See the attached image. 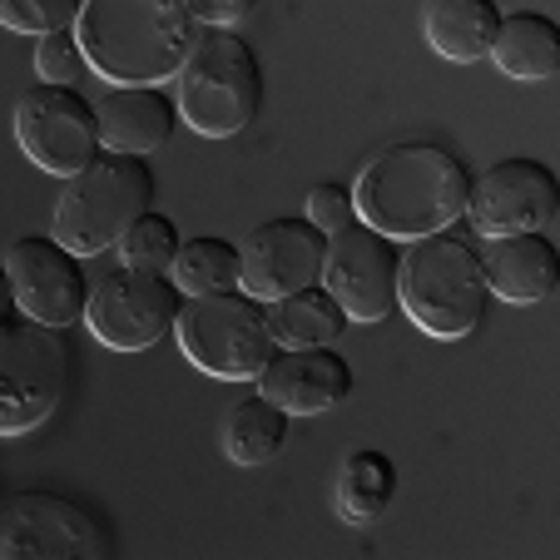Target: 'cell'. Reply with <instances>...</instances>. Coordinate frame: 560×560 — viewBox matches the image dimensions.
I'll return each mask as SVG.
<instances>
[{
  "label": "cell",
  "mask_w": 560,
  "mask_h": 560,
  "mask_svg": "<svg viewBox=\"0 0 560 560\" xmlns=\"http://www.w3.org/2000/svg\"><path fill=\"white\" fill-rule=\"evenodd\" d=\"M466 194H471V170L456 149L436 144V139H402L358 170L352 209L377 233L412 244V238L462 223Z\"/></svg>",
  "instance_id": "cell-1"
},
{
  "label": "cell",
  "mask_w": 560,
  "mask_h": 560,
  "mask_svg": "<svg viewBox=\"0 0 560 560\" xmlns=\"http://www.w3.org/2000/svg\"><path fill=\"white\" fill-rule=\"evenodd\" d=\"M74 35L100 80L164 85L179 74L199 21L184 0H85Z\"/></svg>",
  "instance_id": "cell-2"
},
{
  "label": "cell",
  "mask_w": 560,
  "mask_h": 560,
  "mask_svg": "<svg viewBox=\"0 0 560 560\" xmlns=\"http://www.w3.org/2000/svg\"><path fill=\"white\" fill-rule=\"evenodd\" d=\"M491 288L481 273V244L466 229H436L402 248L397 273V307L427 338L456 342L487 323Z\"/></svg>",
  "instance_id": "cell-3"
},
{
  "label": "cell",
  "mask_w": 560,
  "mask_h": 560,
  "mask_svg": "<svg viewBox=\"0 0 560 560\" xmlns=\"http://www.w3.org/2000/svg\"><path fill=\"white\" fill-rule=\"evenodd\" d=\"M179 119L199 139L244 135L264 109V65L258 50L229 25H199L189 55L179 65Z\"/></svg>",
  "instance_id": "cell-4"
},
{
  "label": "cell",
  "mask_w": 560,
  "mask_h": 560,
  "mask_svg": "<svg viewBox=\"0 0 560 560\" xmlns=\"http://www.w3.org/2000/svg\"><path fill=\"white\" fill-rule=\"evenodd\" d=\"M159 179L144 164V154H119V149H100L80 174H70L55 199L50 233L80 258H95L125 238V229L144 209H154Z\"/></svg>",
  "instance_id": "cell-5"
},
{
  "label": "cell",
  "mask_w": 560,
  "mask_h": 560,
  "mask_svg": "<svg viewBox=\"0 0 560 560\" xmlns=\"http://www.w3.org/2000/svg\"><path fill=\"white\" fill-rule=\"evenodd\" d=\"M174 332H179L184 358L219 382H254L278 348L268 328V303L248 288L184 298Z\"/></svg>",
  "instance_id": "cell-6"
},
{
  "label": "cell",
  "mask_w": 560,
  "mask_h": 560,
  "mask_svg": "<svg viewBox=\"0 0 560 560\" xmlns=\"http://www.w3.org/2000/svg\"><path fill=\"white\" fill-rule=\"evenodd\" d=\"M70 387V348L60 328L15 317L0 328V436H25L55 417Z\"/></svg>",
  "instance_id": "cell-7"
},
{
  "label": "cell",
  "mask_w": 560,
  "mask_h": 560,
  "mask_svg": "<svg viewBox=\"0 0 560 560\" xmlns=\"http://www.w3.org/2000/svg\"><path fill=\"white\" fill-rule=\"evenodd\" d=\"M109 526L65 491L0 497V560H109Z\"/></svg>",
  "instance_id": "cell-8"
},
{
  "label": "cell",
  "mask_w": 560,
  "mask_h": 560,
  "mask_svg": "<svg viewBox=\"0 0 560 560\" xmlns=\"http://www.w3.org/2000/svg\"><path fill=\"white\" fill-rule=\"evenodd\" d=\"M184 288L174 273H144V268H125L95 278L85 298V328L105 342L109 352H144L174 332L184 307Z\"/></svg>",
  "instance_id": "cell-9"
},
{
  "label": "cell",
  "mask_w": 560,
  "mask_h": 560,
  "mask_svg": "<svg viewBox=\"0 0 560 560\" xmlns=\"http://www.w3.org/2000/svg\"><path fill=\"white\" fill-rule=\"evenodd\" d=\"M15 144L35 170L70 179L100 154V115L95 100H85L74 85H31L15 100Z\"/></svg>",
  "instance_id": "cell-10"
},
{
  "label": "cell",
  "mask_w": 560,
  "mask_h": 560,
  "mask_svg": "<svg viewBox=\"0 0 560 560\" xmlns=\"http://www.w3.org/2000/svg\"><path fill=\"white\" fill-rule=\"evenodd\" d=\"M397 273H402V244L352 219L328 233L317 283L338 298L352 323H382L387 313H397Z\"/></svg>",
  "instance_id": "cell-11"
},
{
  "label": "cell",
  "mask_w": 560,
  "mask_h": 560,
  "mask_svg": "<svg viewBox=\"0 0 560 560\" xmlns=\"http://www.w3.org/2000/svg\"><path fill=\"white\" fill-rule=\"evenodd\" d=\"M556 213H560V179L540 159H501L491 170L471 174L466 219H471L476 238L550 229Z\"/></svg>",
  "instance_id": "cell-12"
},
{
  "label": "cell",
  "mask_w": 560,
  "mask_h": 560,
  "mask_svg": "<svg viewBox=\"0 0 560 560\" xmlns=\"http://www.w3.org/2000/svg\"><path fill=\"white\" fill-rule=\"evenodd\" d=\"M5 273H11L15 303L21 317H35L45 328H70L85 317V298H90V278H85V258L65 248L55 233H25L15 238L5 254Z\"/></svg>",
  "instance_id": "cell-13"
},
{
  "label": "cell",
  "mask_w": 560,
  "mask_h": 560,
  "mask_svg": "<svg viewBox=\"0 0 560 560\" xmlns=\"http://www.w3.org/2000/svg\"><path fill=\"white\" fill-rule=\"evenodd\" d=\"M323 254H328V233L317 229V223L264 219L238 244V288L273 303V298L317 283L323 278Z\"/></svg>",
  "instance_id": "cell-14"
},
{
  "label": "cell",
  "mask_w": 560,
  "mask_h": 560,
  "mask_svg": "<svg viewBox=\"0 0 560 560\" xmlns=\"http://www.w3.org/2000/svg\"><path fill=\"white\" fill-rule=\"evenodd\" d=\"M254 382L288 417H317L348 402L352 362L332 342L328 348H273V358L264 362V372Z\"/></svg>",
  "instance_id": "cell-15"
},
{
  "label": "cell",
  "mask_w": 560,
  "mask_h": 560,
  "mask_svg": "<svg viewBox=\"0 0 560 560\" xmlns=\"http://www.w3.org/2000/svg\"><path fill=\"white\" fill-rule=\"evenodd\" d=\"M481 273H487L491 298L546 303L560 288V254L546 229L497 233V238H481Z\"/></svg>",
  "instance_id": "cell-16"
},
{
  "label": "cell",
  "mask_w": 560,
  "mask_h": 560,
  "mask_svg": "<svg viewBox=\"0 0 560 560\" xmlns=\"http://www.w3.org/2000/svg\"><path fill=\"white\" fill-rule=\"evenodd\" d=\"M95 115H100V144L119 149V154H154L184 125L174 95L159 85H115L95 105Z\"/></svg>",
  "instance_id": "cell-17"
},
{
  "label": "cell",
  "mask_w": 560,
  "mask_h": 560,
  "mask_svg": "<svg viewBox=\"0 0 560 560\" xmlns=\"http://www.w3.org/2000/svg\"><path fill=\"white\" fill-rule=\"evenodd\" d=\"M487 60L497 65L506 80L521 85H546L560 74V25L540 11H511L501 15L497 40H491Z\"/></svg>",
  "instance_id": "cell-18"
},
{
  "label": "cell",
  "mask_w": 560,
  "mask_h": 560,
  "mask_svg": "<svg viewBox=\"0 0 560 560\" xmlns=\"http://www.w3.org/2000/svg\"><path fill=\"white\" fill-rule=\"evenodd\" d=\"M497 25H501L497 0H427L422 5L427 45L452 65L487 60L491 40H497Z\"/></svg>",
  "instance_id": "cell-19"
},
{
  "label": "cell",
  "mask_w": 560,
  "mask_h": 560,
  "mask_svg": "<svg viewBox=\"0 0 560 560\" xmlns=\"http://www.w3.org/2000/svg\"><path fill=\"white\" fill-rule=\"evenodd\" d=\"M268 328L278 348H328L352 328V317L323 283H307L268 303Z\"/></svg>",
  "instance_id": "cell-20"
},
{
  "label": "cell",
  "mask_w": 560,
  "mask_h": 560,
  "mask_svg": "<svg viewBox=\"0 0 560 560\" xmlns=\"http://www.w3.org/2000/svg\"><path fill=\"white\" fill-rule=\"evenodd\" d=\"M288 422L293 417L283 412L278 402H268L264 392L258 397H244V402H233L229 412H223V456H229L233 466H268L283 456L288 446Z\"/></svg>",
  "instance_id": "cell-21"
},
{
  "label": "cell",
  "mask_w": 560,
  "mask_h": 560,
  "mask_svg": "<svg viewBox=\"0 0 560 560\" xmlns=\"http://www.w3.org/2000/svg\"><path fill=\"white\" fill-rule=\"evenodd\" d=\"M392 497H397V462H392L387 452H377V446H358V452L342 456L338 466V516L348 521V526H368V521H377L382 511L392 506Z\"/></svg>",
  "instance_id": "cell-22"
},
{
  "label": "cell",
  "mask_w": 560,
  "mask_h": 560,
  "mask_svg": "<svg viewBox=\"0 0 560 560\" xmlns=\"http://www.w3.org/2000/svg\"><path fill=\"white\" fill-rule=\"evenodd\" d=\"M170 273L189 298L194 293H219V288H238V244L219 238V233L184 238Z\"/></svg>",
  "instance_id": "cell-23"
},
{
  "label": "cell",
  "mask_w": 560,
  "mask_h": 560,
  "mask_svg": "<svg viewBox=\"0 0 560 560\" xmlns=\"http://www.w3.org/2000/svg\"><path fill=\"white\" fill-rule=\"evenodd\" d=\"M179 223L170 219V213L159 209H144L135 223L125 229V238H119V258H125V268H144V273H170L174 268V254H179Z\"/></svg>",
  "instance_id": "cell-24"
},
{
  "label": "cell",
  "mask_w": 560,
  "mask_h": 560,
  "mask_svg": "<svg viewBox=\"0 0 560 560\" xmlns=\"http://www.w3.org/2000/svg\"><path fill=\"white\" fill-rule=\"evenodd\" d=\"M85 0H0V25L15 35H50L80 21Z\"/></svg>",
  "instance_id": "cell-25"
},
{
  "label": "cell",
  "mask_w": 560,
  "mask_h": 560,
  "mask_svg": "<svg viewBox=\"0 0 560 560\" xmlns=\"http://www.w3.org/2000/svg\"><path fill=\"white\" fill-rule=\"evenodd\" d=\"M35 70H40L45 85H80L90 70L85 50H80V35L70 31H50V35H35Z\"/></svg>",
  "instance_id": "cell-26"
},
{
  "label": "cell",
  "mask_w": 560,
  "mask_h": 560,
  "mask_svg": "<svg viewBox=\"0 0 560 560\" xmlns=\"http://www.w3.org/2000/svg\"><path fill=\"white\" fill-rule=\"evenodd\" d=\"M303 219L317 223L323 233L352 223V219H358V209H352V189H348V184H332V179L328 184H313V189H307V203H303Z\"/></svg>",
  "instance_id": "cell-27"
},
{
  "label": "cell",
  "mask_w": 560,
  "mask_h": 560,
  "mask_svg": "<svg viewBox=\"0 0 560 560\" xmlns=\"http://www.w3.org/2000/svg\"><path fill=\"white\" fill-rule=\"evenodd\" d=\"M184 5L199 25H229V31L258 11V0H184Z\"/></svg>",
  "instance_id": "cell-28"
},
{
  "label": "cell",
  "mask_w": 560,
  "mask_h": 560,
  "mask_svg": "<svg viewBox=\"0 0 560 560\" xmlns=\"http://www.w3.org/2000/svg\"><path fill=\"white\" fill-rule=\"evenodd\" d=\"M15 317H21V303H15L11 273H5V264H0V328H5V323H15Z\"/></svg>",
  "instance_id": "cell-29"
}]
</instances>
